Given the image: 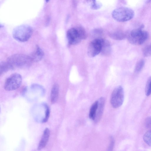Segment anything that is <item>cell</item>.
Here are the masks:
<instances>
[{
    "mask_svg": "<svg viewBox=\"0 0 151 151\" xmlns=\"http://www.w3.org/2000/svg\"><path fill=\"white\" fill-rule=\"evenodd\" d=\"M143 139L147 145L151 146V129L145 133L144 135Z\"/></svg>",
    "mask_w": 151,
    "mask_h": 151,
    "instance_id": "cell-18",
    "label": "cell"
},
{
    "mask_svg": "<svg viewBox=\"0 0 151 151\" xmlns=\"http://www.w3.org/2000/svg\"><path fill=\"white\" fill-rule=\"evenodd\" d=\"M110 36L114 40H121L127 37V35L123 32H118L111 34Z\"/></svg>",
    "mask_w": 151,
    "mask_h": 151,
    "instance_id": "cell-15",
    "label": "cell"
},
{
    "mask_svg": "<svg viewBox=\"0 0 151 151\" xmlns=\"http://www.w3.org/2000/svg\"><path fill=\"white\" fill-rule=\"evenodd\" d=\"M44 55L42 50L38 46H37L34 51L30 56L32 62H37L42 59Z\"/></svg>",
    "mask_w": 151,
    "mask_h": 151,
    "instance_id": "cell-11",
    "label": "cell"
},
{
    "mask_svg": "<svg viewBox=\"0 0 151 151\" xmlns=\"http://www.w3.org/2000/svg\"><path fill=\"white\" fill-rule=\"evenodd\" d=\"M22 80V77L20 74L18 73L12 74L6 80L4 85V89L8 91L17 89L21 86Z\"/></svg>",
    "mask_w": 151,
    "mask_h": 151,
    "instance_id": "cell-5",
    "label": "cell"
},
{
    "mask_svg": "<svg viewBox=\"0 0 151 151\" xmlns=\"http://www.w3.org/2000/svg\"><path fill=\"white\" fill-rule=\"evenodd\" d=\"M145 64V61L144 59H141L139 60L136 63L134 69L135 73H138L143 69Z\"/></svg>",
    "mask_w": 151,
    "mask_h": 151,
    "instance_id": "cell-16",
    "label": "cell"
},
{
    "mask_svg": "<svg viewBox=\"0 0 151 151\" xmlns=\"http://www.w3.org/2000/svg\"><path fill=\"white\" fill-rule=\"evenodd\" d=\"M45 0L46 2H47L49 1V0Z\"/></svg>",
    "mask_w": 151,
    "mask_h": 151,
    "instance_id": "cell-26",
    "label": "cell"
},
{
    "mask_svg": "<svg viewBox=\"0 0 151 151\" xmlns=\"http://www.w3.org/2000/svg\"><path fill=\"white\" fill-rule=\"evenodd\" d=\"M145 125L147 128L151 129V116L148 117L146 119Z\"/></svg>",
    "mask_w": 151,
    "mask_h": 151,
    "instance_id": "cell-24",
    "label": "cell"
},
{
    "mask_svg": "<svg viewBox=\"0 0 151 151\" xmlns=\"http://www.w3.org/2000/svg\"><path fill=\"white\" fill-rule=\"evenodd\" d=\"M145 93L147 96L151 94V76L147 81L145 88Z\"/></svg>",
    "mask_w": 151,
    "mask_h": 151,
    "instance_id": "cell-19",
    "label": "cell"
},
{
    "mask_svg": "<svg viewBox=\"0 0 151 151\" xmlns=\"http://www.w3.org/2000/svg\"><path fill=\"white\" fill-rule=\"evenodd\" d=\"M144 27L142 25L139 28L134 29L127 35L128 41L132 44L140 45L143 44L147 39L149 36L148 32L142 30Z\"/></svg>",
    "mask_w": 151,
    "mask_h": 151,
    "instance_id": "cell-2",
    "label": "cell"
},
{
    "mask_svg": "<svg viewBox=\"0 0 151 151\" xmlns=\"http://www.w3.org/2000/svg\"><path fill=\"white\" fill-rule=\"evenodd\" d=\"M111 47L110 43L107 40L104 39L102 44L100 53L104 55H108L111 52Z\"/></svg>",
    "mask_w": 151,
    "mask_h": 151,
    "instance_id": "cell-12",
    "label": "cell"
},
{
    "mask_svg": "<svg viewBox=\"0 0 151 151\" xmlns=\"http://www.w3.org/2000/svg\"><path fill=\"white\" fill-rule=\"evenodd\" d=\"M12 68L8 63L6 62H2L0 64V74L3 73Z\"/></svg>",
    "mask_w": 151,
    "mask_h": 151,
    "instance_id": "cell-17",
    "label": "cell"
},
{
    "mask_svg": "<svg viewBox=\"0 0 151 151\" xmlns=\"http://www.w3.org/2000/svg\"><path fill=\"white\" fill-rule=\"evenodd\" d=\"M76 28L81 40L85 39L86 38V35L84 29L81 27Z\"/></svg>",
    "mask_w": 151,
    "mask_h": 151,
    "instance_id": "cell-21",
    "label": "cell"
},
{
    "mask_svg": "<svg viewBox=\"0 0 151 151\" xmlns=\"http://www.w3.org/2000/svg\"><path fill=\"white\" fill-rule=\"evenodd\" d=\"M46 107V113L45 118L42 120V123H45L47 121L50 115V110L48 106L46 104H45Z\"/></svg>",
    "mask_w": 151,
    "mask_h": 151,
    "instance_id": "cell-22",
    "label": "cell"
},
{
    "mask_svg": "<svg viewBox=\"0 0 151 151\" xmlns=\"http://www.w3.org/2000/svg\"><path fill=\"white\" fill-rule=\"evenodd\" d=\"M98 101V106L94 120L95 122H98L100 120L103 113L104 106L105 100L103 97L100 98Z\"/></svg>",
    "mask_w": 151,
    "mask_h": 151,
    "instance_id": "cell-9",
    "label": "cell"
},
{
    "mask_svg": "<svg viewBox=\"0 0 151 151\" xmlns=\"http://www.w3.org/2000/svg\"><path fill=\"white\" fill-rule=\"evenodd\" d=\"M7 61L12 69L28 67L30 65L32 62L30 56L22 54L12 55L8 58Z\"/></svg>",
    "mask_w": 151,
    "mask_h": 151,
    "instance_id": "cell-1",
    "label": "cell"
},
{
    "mask_svg": "<svg viewBox=\"0 0 151 151\" xmlns=\"http://www.w3.org/2000/svg\"><path fill=\"white\" fill-rule=\"evenodd\" d=\"M92 2L91 7L94 9H98L99 7V5H98L96 2L95 0H90Z\"/></svg>",
    "mask_w": 151,
    "mask_h": 151,
    "instance_id": "cell-25",
    "label": "cell"
},
{
    "mask_svg": "<svg viewBox=\"0 0 151 151\" xmlns=\"http://www.w3.org/2000/svg\"><path fill=\"white\" fill-rule=\"evenodd\" d=\"M124 97V91L122 87L118 86L115 88L111 95L110 103L112 106L117 108L122 104Z\"/></svg>",
    "mask_w": 151,
    "mask_h": 151,
    "instance_id": "cell-6",
    "label": "cell"
},
{
    "mask_svg": "<svg viewBox=\"0 0 151 151\" xmlns=\"http://www.w3.org/2000/svg\"><path fill=\"white\" fill-rule=\"evenodd\" d=\"M142 54L145 57L151 55V43L145 47L142 50Z\"/></svg>",
    "mask_w": 151,
    "mask_h": 151,
    "instance_id": "cell-20",
    "label": "cell"
},
{
    "mask_svg": "<svg viewBox=\"0 0 151 151\" xmlns=\"http://www.w3.org/2000/svg\"><path fill=\"white\" fill-rule=\"evenodd\" d=\"M110 143L108 148V151L112 150L114 145V141L113 137L112 136L110 137Z\"/></svg>",
    "mask_w": 151,
    "mask_h": 151,
    "instance_id": "cell-23",
    "label": "cell"
},
{
    "mask_svg": "<svg viewBox=\"0 0 151 151\" xmlns=\"http://www.w3.org/2000/svg\"><path fill=\"white\" fill-rule=\"evenodd\" d=\"M66 35L68 44L70 45H77L82 40L76 28L69 29L67 32Z\"/></svg>",
    "mask_w": 151,
    "mask_h": 151,
    "instance_id": "cell-8",
    "label": "cell"
},
{
    "mask_svg": "<svg viewBox=\"0 0 151 151\" xmlns=\"http://www.w3.org/2000/svg\"><path fill=\"white\" fill-rule=\"evenodd\" d=\"M98 101H96L92 104L90 110L89 114V117L93 121H94L95 119L98 108Z\"/></svg>",
    "mask_w": 151,
    "mask_h": 151,
    "instance_id": "cell-14",
    "label": "cell"
},
{
    "mask_svg": "<svg viewBox=\"0 0 151 151\" xmlns=\"http://www.w3.org/2000/svg\"><path fill=\"white\" fill-rule=\"evenodd\" d=\"M113 18L119 22H124L132 19L134 15L133 11L126 7H120L114 10L112 12Z\"/></svg>",
    "mask_w": 151,
    "mask_h": 151,
    "instance_id": "cell-4",
    "label": "cell"
},
{
    "mask_svg": "<svg viewBox=\"0 0 151 151\" xmlns=\"http://www.w3.org/2000/svg\"><path fill=\"white\" fill-rule=\"evenodd\" d=\"M104 40L101 38H97L90 42L87 50V54L89 57H95L101 52L102 44Z\"/></svg>",
    "mask_w": 151,
    "mask_h": 151,
    "instance_id": "cell-7",
    "label": "cell"
},
{
    "mask_svg": "<svg viewBox=\"0 0 151 151\" xmlns=\"http://www.w3.org/2000/svg\"><path fill=\"white\" fill-rule=\"evenodd\" d=\"M50 135V131L48 128L44 130L41 139L37 149L41 150L46 146L49 140Z\"/></svg>",
    "mask_w": 151,
    "mask_h": 151,
    "instance_id": "cell-10",
    "label": "cell"
},
{
    "mask_svg": "<svg viewBox=\"0 0 151 151\" xmlns=\"http://www.w3.org/2000/svg\"><path fill=\"white\" fill-rule=\"evenodd\" d=\"M33 32L32 28L27 25H22L16 27L13 30L14 38L21 42L27 41L31 36Z\"/></svg>",
    "mask_w": 151,
    "mask_h": 151,
    "instance_id": "cell-3",
    "label": "cell"
},
{
    "mask_svg": "<svg viewBox=\"0 0 151 151\" xmlns=\"http://www.w3.org/2000/svg\"><path fill=\"white\" fill-rule=\"evenodd\" d=\"M59 88L57 84H54L51 92L50 100L52 103L54 104L57 101L59 95Z\"/></svg>",
    "mask_w": 151,
    "mask_h": 151,
    "instance_id": "cell-13",
    "label": "cell"
}]
</instances>
